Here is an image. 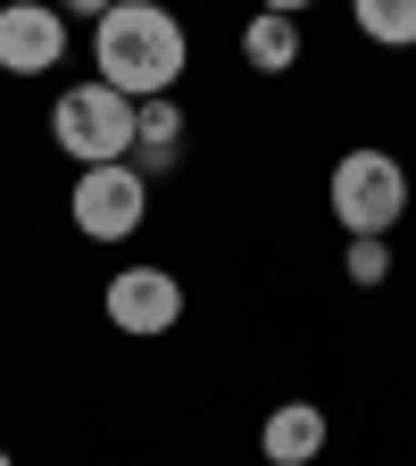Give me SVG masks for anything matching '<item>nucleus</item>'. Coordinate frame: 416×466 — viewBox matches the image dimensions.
<instances>
[{
  "label": "nucleus",
  "instance_id": "obj_1",
  "mask_svg": "<svg viewBox=\"0 0 416 466\" xmlns=\"http://www.w3.org/2000/svg\"><path fill=\"white\" fill-rule=\"evenodd\" d=\"M192 67V34L167 0H117L92 25V76L126 100H167Z\"/></svg>",
  "mask_w": 416,
  "mask_h": 466
},
{
  "label": "nucleus",
  "instance_id": "obj_2",
  "mask_svg": "<svg viewBox=\"0 0 416 466\" xmlns=\"http://www.w3.org/2000/svg\"><path fill=\"white\" fill-rule=\"evenodd\" d=\"M134 108L142 100L108 92L100 76H84V84H67L50 100V142L76 167H117V158H134Z\"/></svg>",
  "mask_w": 416,
  "mask_h": 466
},
{
  "label": "nucleus",
  "instance_id": "obj_3",
  "mask_svg": "<svg viewBox=\"0 0 416 466\" xmlns=\"http://www.w3.org/2000/svg\"><path fill=\"white\" fill-rule=\"evenodd\" d=\"M325 200L341 233H391L408 217V167L391 150H341L325 175Z\"/></svg>",
  "mask_w": 416,
  "mask_h": 466
},
{
  "label": "nucleus",
  "instance_id": "obj_4",
  "mask_svg": "<svg viewBox=\"0 0 416 466\" xmlns=\"http://www.w3.org/2000/svg\"><path fill=\"white\" fill-rule=\"evenodd\" d=\"M67 217L84 242L117 250V242H134L142 217H150V175L134 158H117V167H76V192H67Z\"/></svg>",
  "mask_w": 416,
  "mask_h": 466
},
{
  "label": "nucleus",
  "instance_id": "obj_5",
  "mask_svg": "<svg viewBox=\"0 0 416 466\" xmlns=\"http://www.w3.org/2000/svg\"><path fill=\"white\" fill-rule=\"evenodd\" d=\"M100 317L134 341H158L184 325V283H175V267H117L100 283Z\"/></svg>",
  "mask_w": 416,
  "mask_h": 466
},
{
  "label": "nucleus",
  "instance_id": "obj_6",
  "mask_svg": "<svg viewBox=\"0 0 416 466\" xmlns=\"http://www.w3.org/2000/svg\"><path fill=\"white\" fill-rule=\"evenodd\" d=\"M67 67V9L58 0H0V76H50Z\"/></svg>",
  "mask_w": 416,
  "mask_h": 466
},
{
  "label": "nucleus",
  "instance_id": "obj_7",
  "mask_svg": "<svg viewBox=\"0 0 416 466\" xmlns=\"http://www.w3.org/2000/svg\"><path fill=\"white\" fill-rule=\"evenodd\" d=\"M325 441H333V417H325L317 400H275L267 425H259V458L267 466H317Z\"/></svg>",
  "mask_w": 416,
  "mask_h": 466
},
{
  "label": "nucleus",
  "instance_id": "obj_8",
  "mask_svg": "<svg viewBox=\"0 0 416 466\" xmlns=\"http://www.w3.org/2000/svg\"><path fill=\"white\" fill-rule=\"evenodd\" d=\"M175 158H184V100H142L134 108V167L142 175H167Z\"/></svg>",
  "mask_w": 416,
  "mask_h": 466
},
{
  "label": "nucleus",
  "instance_id": "obj_9",
  "mask_svg": "<svg viewBox=\"0 0 416 466\" xmlns=\"http://www.w3.org/2000/svg\"><path fill=\"white\" fill-rule=\"evenodd\" d=\"M242 67H250V76H291V67H300V17L259 9V17L242 25Z\"/></svg>",
  "mask_w": 416,
  "mask_h": 466
},
{
  "label": "nucleus",
  "instance_id": "obj_10",
  "mask_svg": "<svg viewBox=\"0 0 416 466\" xmlns=\"http://www.w3.org/2000/svg\"><path fill=\"white\" fill-rule=\"evenodd\" d=\"M350 25L375 50H416V0H350Z\"/></svg>",
  "mask_w": 416,
  "mask_h": 466
},
{
  "label": "nucleus",
  "instance_id": "obj_11",
  "mask_svg": "<svg viewBox=\"0 0 416 466\" xmlns=\"http://www.w3.org/2000/svg\"><path fill=\"white\" fill-rule=\"evenodd\" d=\"M341 275L359 291L391 283V233H341Z\"/></svg>",
  "mask_w": 416,
  "mask_h": 466
},
{
  "label": "nucleus",
  "instance_id": "obj_12",
  "mask_svg": "<svg viewBox=\"0 0 416 466\" xmlns=\"http://www.w3.org/2000/svg\"><path fill=\"white\" fill-rule=\"evenodd\" d=\"M58 9H67V17H92V25H100V17L117 9V0H58Z\"/></svg>",
  "mask_w": 416,
  "mask_h": 466
},
{
  "label": "nucleus",
  "instance_id": "obj_13",
  "mask_svg": "<svg viewBox=\"0 0 416 466\" xmlns=\"http://www.w3.org/2000/svg\"><path fill=\"white\" fill-rule=\"evenodd\" d=\"M259 9H283V17H309L317 0H259Z\"/></svg>",
  "mask_w": 416,
  "mask_h": 466
},
{
  "label": "nucleus",
  "instance_id": "obj_14",
  "mask_svg": "<svg viewBox=\"0 0 416 466\" xmlns=\"http://www.w3.org/2000/svg\"><path fill=\"white\" fill-rule=\"evenodd\" d=\"M0 466H17V458H9V450H0Z\"/></svg>",
  "mask_w": 416,
  "mask_h": 466
}]
</instances>
